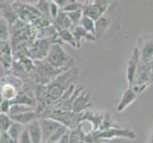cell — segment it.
I'll list each match as a JSON object with an SVG mask.
<instances>
[{"label":"cell","instance_id":"1","mask_svg":"<svg viewBox=\"0 0 153 143\" xmlns=\"http://www.w3.org/2000/svg\"><path fill=\"white\" fill-rule=\"evenodd\" d=\"M123 8L118 1L111 2L102 17L96 21V39L107 40L116 35L122 25Z\"/></svg>","mask_w":153,"mask_h":143},{"label":"cell","instance_id":"2","mask_svg":"<svg viewBox=\"0 0 153 143\" xmlns=\"http://www.w3.org/2000/svg\"><path fill=\"white\" fill-rule=\"evenodd\" d=\"M48 64L56 69L69 70L74 68V59L59 43H53L44 60Z\"/></svg>","mask_w":153,"mask_h":143},{"label":"cell","instance_id":"3","mask_svg":"<svg viewBox=\"0 0 153 143\" xmlns=\"http://www.w3.org/2000/svg\"><path fill=\"white\" fill-rule=\"evenodd\" d=\"M53 43H59L60 41L57 38V32L54 37L50 38H37L33 41L27 49V55L33 60L43 61L45 60L48 52Z\"/></svg>","mask_w":153,"mask_h":143},{"label":"cell","instance_id":"4","mask_svg":"<svg viewBox=\"0 0 153 143\" xmlns=\"http://www.w3.org/2000/svg\"><path fill=\"white\" fill-rule=\"evenodd\" d=\"M82 5V13L83 15L91 18L95 22L98 21L102 17V14L106 12L107 8L111 2L109 1H93V2H83Z\"/></svg>","mask_w":153,"mask_h":143},{"label":"cell","instance_id":"5","mask_svg":"<svg viewBox=\"0 0 153 143\" xmlns=\"http://www.w3.org/2000/svg\"><path fill=\"white\" fill-rule=\"evenodd\" d=\"M139 63H140V51H139L138 47H135L132 52L131 57L128 61L126 68V79L129 87H132V85L134 84Z\"/></svg>","mask_w":153,"mask_h":143},{"label":"cell","instance_id":"6","mask_svg":"<svg viewBox=\"0 0 153 143\" xmlns=\"http://www.w3.org/2000/svg\"><path fill=\"white\" fill-rule=\"evenodd\" d=\"M38 120H39L41 131H42L43 143H45L47 141L48 138L53 135V133H55L60 126H62V124H60L59 121L54 120L52 118L41 117Z\"/></svg>","mask_w":153,"mask_h":143},{"label":"cell","instance_id":"7","mask_svg":"<svg viewBox=\"0 0 153 143\" xmlns=\"http://www.w3.org/2000/svg\"><path fill=\"white\" fill-rule=\"evenodd\" d=\"M90 107H92V103L90 101L89 94L86 93L85 91H82L75 99L72 111L76 114H82L87 111Z\"/></svg>","mask_w":153,"mask_h":143},{"label":"cell","instance_id":"8","mask_svg":"<svg viewBox=\"0 0 153 143\" xmlns=\"http://www.w3.org/2000/svg\"><path fill=\"white\" fill-rule=\"evenodd\" d=\"M70 31L72 32V33H73V35L75 37V40H76V49H79V48L81 47V44H82V42L84 40L97 41L95 35L87 32L80 25L72 26L70 28Z\"/></svg>","mask_w":153,"mask_h":143},{"label":"cell","instance_id":"9","mask_svg":"<svg viewBox=\"0 0 153 143\" xmlns=\"http://www.w3.org/2000/svg\"><path fill=\"white\" fill-rule=\"evenodd\" d=\"M137 93L134 91L131 87H128V89H126L123 92L122 98L120 100V102L117 106V111L119 113L123 112L129 105H131L137 98Z\"/></svg>","mask_w":153,"mask_h":143},{"label":"cell","instance_id":"10","mask_svg":"<svg viewBox=\"0 0 153 143\" xmlns=\"http://www.w3.org/2000/svg\"><path fill=\"white\" fill-rule=\"evenodd\" d=\"M140 51V61L149 63L153 58V38L146 39L141 46H137Z\"/></svg>","mask_w":153,"mask_h":143},{"label":"cell","instance_id":"11","mask_svg":"<svg viewBox=\"0 0 153 143\" xmlns=\"http://www.w3.org/2000/svg\"><path fill=\"white\" fill-rule=\"evenodd\" d=\"M52 25L55 28L56 32L62 30H69L72 27V24L69 20L68 16H67V13L62 12L61 10L59 11V14L56 15V17L52 20Z\"/></svg>","mask_w":153,"mask_h":143},{"label":"cell","instance_id":"12","mask_svg":"<svg viewBox=\"0 0 153 143\" xmlns=\"http://www.w3.org/2000/svg\"><path fill=\"white\" fill-rule=\"evenodd\" d=\"M28 129L29 133H30L32 143H43V136H42V131L40 127L39 120H36L31 122L29 125L26 126Z\"/></svg>","mask_w":153,"mask_h":143},{"label":"cell","instance_id":"13","mask_svg":"<svg viewBox=\"0 0 153 143\" xmlns=\"http://www.w3.org/2000/svg\"><path fill=\"white\" fill-rule=\"evenodd\" d=\"M0 84H1V94H2L3 99L9 100V101L12 102L17 95L19 90L16 86L7 82V81H5L3 78H1V80H0Z\"/></svg>","mask_w":153,"mask_h":143},{"label":"cell","instance_id":"14","mask_svg":"<svg viewBox=\"0 0 153 143\" xmlns=\"http://www.w3.org/2000/svg\"><path fill=\"white\" fill-rule=\"evenodd\" d=\"M12 118V120L13 122H16L21 124L23 126H27L29 125L31 122L36 120V119H39V116L36 111H33V112H29V113H24L21 114H17V116H10Z\"/></svg>","mask_w":153,"mask_h":143},{"label":"cell","instance_id":"15","mask_svg":"<svg viewBox=\"0 0 153 143\" xmlns=\"http://www.w3.org/2000/svg\"><path fill=\"white\" fill-rule=\"evenodd\" d=\"M33 111H36V108L24 104H12L11 109H10L9 112V116H17V114H21L24 113H29Z\"/></svg>","mask_w":153,"mask_h":143},{"label":"cell","instance_id":"16","mask_svg":"<svg viewBox=\"0 0 153 143\" xmlns=\"http://www.w3.org/2000/svg\"><path fill=\"white\" fill-rule=\"evenodd\" d=\"M57 38L60 42L68 43L72 47L76 48V43L75 40V37L73 35L72 32L69 30H62L60 32H57Z\"/></svg>","mask_w":153,"mask_h":143},{"label":"cell","instance_id":"17","mask_svg":"<svg viewBox=\"0 0 153 143\" xmlns=\"http://www.w3.org/2000/svg\"><path fill=\"white\" fill-rule=\"evenodd\" d=\"M24 128H25V126H23V125H21V124L13 121V124L11 125V127L9 128V130L7 131V133H8V135L17 143L19 137H20L21 133L24 130Z\"/></svg>","mask_w":153,"mask_h":143},{"label":"cell","instance_id":"18","mask_svg":"<svg viewBox=\"0 0 153 143\" xmlns=\"http://www.w3.org/2000/svg\"><path fill=\"white\" fill-rule=\"evenodd\" d=\"M69 143H87L85 141V135L81 132L79 127L70 131Z\"/></svg>","mask_w":153,"mask_h":143},{"label":"cell","instance_id":"19","mask_svg":"<svg viewBox=\"0 0 153 143\" xmlns=\"http://www.w3.org/2000/svg\"><path fill=\"white\" fill-rule=\"evenodd\" d=\"M70 130L67 127H65L63 125L60 126L55 133H53V135L48 138L45 143H57L62 137L64 136L65 133H67Z\"/></svg>","mask_w":153,"mask_h":143},{"label":"cell","instance_id":"20","mask_svg":"<svg viewBox=\"0 0 153 143\" xmlns=\"http://www.w3.org/2000/svg\"><path fill=\"white\" fill-rule=\"evenodd\" d=\"M79 25L87 32L91 33V35H96V22L94 20H92L91 18L83 15L82 18H81Z\"/></svg>","mask_w":153,"mask_h":143},{"label":"cell","instance_id":"21","mask_svg":"<svg viewBox=\"0 0 153 143\" xmlns=\"http://www.w3.org/2000/svg\"><path fill=\"white\" fill-rule=\"evenodd\" d=\"M10 38V26L5 19L0 16V41H8Z\"/></svg>","mask_w":153,"mask_h":143},{"label":"cell","instance_id":"22","mask_svg":"<svg viewBox=\"0 0 153 143\" xmlns=\"http://www.w3.org/2000/svg\"><path fill=\"white\" fill-rule=\"evenodd\" d=\"M36 8L40 12V13L43 16L50 19V1H45V0H40V1H37L36 4L35 5Z\"/></svg>","mask_w":153,"mask_h":143},{"label":"cell","instance_id":"23","mask_svg":"<svg viewBox=\"0 0 153 143\" xmlns=\"http://www.w3.org/2000/svg\"><path fill=\"white\" fill-rule=\"evenodd\" d=\"M67 16H68L69 20L72 24V26H78L80 24L81 18L83 16L82 10H78V11L71 12V13H66Z\"/></svg>","mask_w":153,"mask_h":143},{"label":"cell","instance_id":"24","mask_svg":"<svg viewBox=\"0 0 153 143\" xmlns=\"http://www.w3.org/2000/svg\"><path fill=\"white\" fill-rule=\"evenodd\" d=\"M12 124H13V120L10 117L9 114L0 113V131L2 133L7 132Z\"/></svg>","mask_w":153,"mask_h":143},{"label":"cell","instance_id":"25","mask_svg":"<svg viewBox=\"0 0 153 143\" xmlns=\"http://www.w3.org/2000/svg\"><path fill=\"white\" fill-rule=\"evenodd\" d=\"M82 5L83 4H81V2L69 0V2L61 9V11L64 13H71V12L78 11V10H82Z\"/></svg>","mask_w":153,"mask_h":143},{"label":"cell","instance_id":"26","mask_svg":"<svg viewBox=\"0 0 153 143\" xmlns=\"http://www.w3.org/2000/svg\"><path fill=\"white\" fill-rule=\"evenodd\" d=\"M59 11H60V8L57 6V4L55 1H50V17H51V20H53V19H55Z\"/></svg>","mask_w":153,"mask_h":143},{"label":"cell","instance_id":"27","mask_svg":"<svg viewBox=\"0 0 153 143\" xmlns=\"http://www.w3.org/2000/svg\"><path fill=\"white\" fill-rule=\"evenodd\" d=\"M17 143H32L30 133H29V131H28V129L26 127L24 128V130L22 131L20 137H19Z\"/></svg>","mask_w":153,"mask_h":143},{"label":"cell","instance_id":"28","mask_svg":"<svg viewBox=\"0 0 153 143\" xmlns=\"http://www.w3.org/2000/svg\"><path fill=\"white\" fill-rule=\"evenodd\" d=\"M11 106H12L11 101L4 99L3 101H2V103L0 104V113L9 114V112H10V109H11Z\"/></svg>","mask_w":153,"mask_h":143},{"label":"cell","instance_id":"29","mask_svg":"<svg viewBox=\"0 0 153 143\" xmlns=\"http://www.w3.org/2000/svg\"><path fill=\"white\" fill-rule=\"evenodd\" d=\"M0 143H16V142L8 135L7 132H5L2 133L1 136H0Z\"/></svg>","mask_w":153,"mask_h":143},{"label":"cell","instance_id":"30","mask_svg":"<svg viewBox=\"0 0 153 143\" xmlns=\"http://www.w3.org/2000/svg\"><path fill=\"white\" fill-rule=\"evenodd\" d=\"M149 65H150V71H151V80H152V82H153V58L149 62Z\"/></svg>","mask_w":153,"mask_h":143},{"label":"cell","instance_id":"31","mask_svg":"<svg viewBox=\"0 0 153 143\" xmlns=\"http://www.w3.org/2000/svg\"><path fill=\"white\" fill-rule=\"evenodd\" d=\"M147 143H153V131L150 133L149 137H148V141H147Z\"/></svg>","mask_w":153,"mask_h":143},{"label":"cell","instance_id":"32","mask_svg":"<svg viewBox=\"0 0 153 143\" xmlns=\"http://www.w3.org/2000/svg\"><path fill=\"white\" fill-rule=\"evenodd\" d=\"M3 97H2V94H1V84H0V104L2 103V101H3Z\"/></svg>","mask_w":153,"mask_h":143},{"label":"cell","instance_id":"33","mask_svg":"<svg viewBox=\"0 0 153 143\" xmlns=\"http://www.w3.org/2000/svg\"><path fill=\"white\" fill-rule=\"evenodd\" d=\"M1 135H2V132H1V131H0V136H1Z\"/></svg>","mask_w":153,"mask_h":143},{"label":"cell","instance_id":"34","mask_svg":"<svg viewBox=\"0 0 153 143\" xmlns=\"http://www.w3.org/2000/svg\"><path fill=\"white\" fill-rule=\"evenodd\" d=\"M1 78H2V76H1V74H0V80H1Z\"/></svg>","mask_w":153,"mask_h":143}]
</instances>
